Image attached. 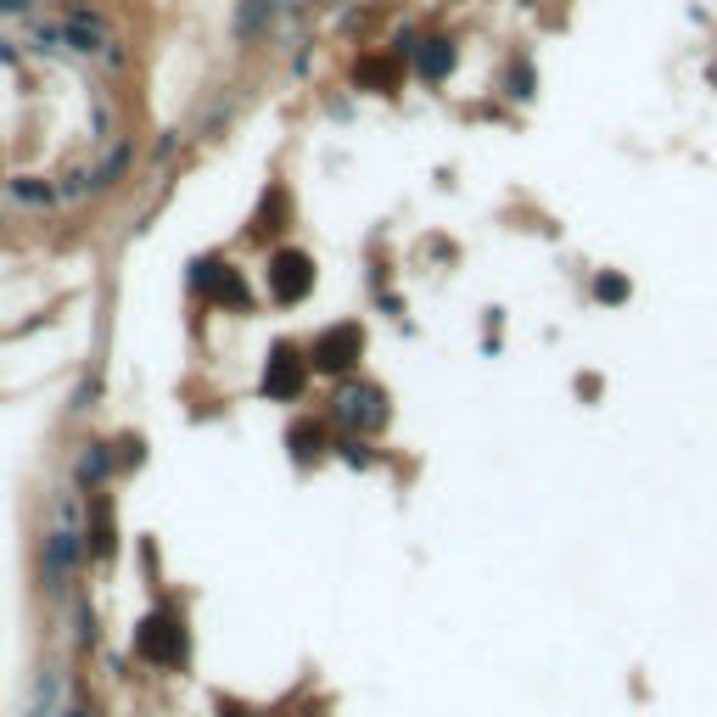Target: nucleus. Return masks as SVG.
I'll return each instance as SVG.
<instances>
[{
	"label": "nucleus",
	"instance_id": "f8f14e48",
	"mask_svg": "<svg viewBox=\"0 0 717 717\" xmlns=\"http://www.w3.org/2000/svg\"><path fill=\"white\" fill-rule=\"evenodd\" d=\"M90 549L113 555V516H107V505H96V538H90Z\"/></svg>",
	"mask_w": 717,
	"mask_h": 717
},
{
	"label": "nucleus",
	"instance_id": "423d86ee",
	"mask_svg": "<svg viewBox=\"0 0 717 717\" xmlns=\"http://www.w3.org/2000/svg\"><path fill=\"white\" fill-rule=\"evenodd\" d=\"M269 292H275V303H303L314 292V258L297 253V247H281L269 258Z\"/></svg>",
	"mask_w": 717,
	"mask_h": 717
},
{
	"label": "nucleus",
	"instance_id": "39448f33",
	"mask_svg": "<svg viewBox=\"0 0 717 717\" xmlns=\"http://www.w3.org/2000/svg\"><path fill=\"white\" fill-rule=\"evenodd\" d=\"M197 292L213 297L219 309H253V292H247V281H241V269H230L225 258H197Z\"/></svg>",
	"mask_w": 717,
	"mask_h": 717
},
{
	"label": "nucleus",
	"instance_id": "0eeeda50",
	"mask_svg": "<svg viewBox=\"0 0 717 717\" xmlns=\"http://www.w3.org/2000/svg\"><path fill=\"white\" fill-rule=\"evenodd\" d=\"M415 73H421L426 85H443L454 73V45L449 40H426L421 51H415Z\"/></svg>",
	"mask_w": 717,
	"mask_h": 717
},
{
	"label": "nucleus",
	"instance_id": "f03ea898",
	"mask_svg": "<svg viewBox=\"0 0 717 717\" xmlns=\"http://www.w3.org/2000/svg\"><path fill=\"white\" fill-rule=\"evenodd\" d=\"M331 404H337V426H348V432H381V426H387V393L370 387V381L337 387Z\"/></svg>",
	"mask_w": 717,
	"mask_h": 717
},
{
	"label": "nucleus",
	"instance_id": "6e6552de",
	"mask_svg": "<svg viewBox=\"0 0 717 717\" xmlns=\"http://www.w3.org/2000/svg\"><path fill=\"white\" fill-rule=\"evenodd\" d=\"M353 85L359 90H393L398 85V57H365L353 68Z\"/></svg>",
	"mask_w": 717,
	"mask_h": 717
},
{
	"label": "nucleus",
	"instance_id": "4468645a",
	"mask_svg": "<svg viewBox=\"0 0 717 717\" xmlns=\"http://www.w3.org/2000/svg\"><path fill=\"white\" fill-rule=\"evenodd\" d=\"M594 292H600L605 303H622V297H628V281H622V275H600V281H594Z\"/></svg>",
	"mask_w": 717,
	"mask_h": 717
},
{
	"label": "nucleus",
	"instance_id": "1a4fd4ad",
	"mask_svg": "<svg viewBox=\"0 0 717 717\" xmlns=\"http://www.w3.org/2000/svg\"><path fill=\"white\" fill-rule=\"evenodd\" d=\"M124 169H129V141H118V152H107L96 169H90V197L107 191V185H118V180H124Z\"/></svg>",
	"mask_w": 717,
	"mask_h": 717
},
{
	"label": "nucleus",
	"instance_id": "9b49d317",
	"mask_svg": "<svg viewBox=\"0 0 717 717\" xmlns=\"http://www.w3.org/2000/svg\"><path fill=\"white\" fill-rule=\"evenodd\" d=\"M281 213H286V191L275 185V191H264V202H258V219H253V230H258V236H269V230H281V225H275Z\"/></svg>",
	"mask_w": 717,
	"mask_h": 717
},
{
	"label": "nucleus",
	"instance_id": "f257e3e1",
	"mask_svg": "<svg viewBox=\"0 0 717 717\" xmlns=\"http://www.w3.org/2000/svg\"><path fill=\"white\" fill-rule=\"evenodd\" d=\"M135 650H141V661H152V667H185V622L174 617V611H152V617L135 628Z\"/></svg>",
	"mask_w": 717,
	"mask_h": 717
},
{
	"label": "nucleus",
	"instance_id": "7ed1b4c3",
	"mask_svg": "<svg viewBox=\"0 0 717 717\" xmlns=\"http://www.w3.org/2000/svg\"><path fill=\"white\" fill-rule=\"evenodd\" d=\"M365 359V331L359 325H331L320 342H314V353H309V365L314 370H325V376H348L353 365Z\"/></svg>",
	"mask_w": 717,
	"mask_h": 717
},
{
	"label": "nucleus",
	"instance_id": "9d476101",
	"mask_svg": "<svg viewBox=\"0 0 717 717\" xmlns=\"http://www.w3.org/2000/svg\"><path fill=\"white\" fill-rule=\"evenodd\" d=\"M286 443H292V449H297V460H314V454L325 449V426H320V421H297Z\"/></svg>",
	"mask_w": 717,
	"mask_h": 717
},
{
	"label": "nucleus",
	"instance_id": "2eb2a0df",
	"mask_svg": "<svg viewBox=\"0 0 717 717\" xmlns=\"http://www.w3.org/2000/svg\"><path fill=\"white\" fill-rule=\"evenodd\" d=\"M510 96H533V68H527V62L510 73Z\"/></svg>",
	"mask_w": 717,
	"mask_h": 717
},
{
	"label": "nucleus",
	"instance_id": "dca6fc26",
	"mask_svg": "<svg viewBox=\"0 0 717 717\" xmlns=\"http://www.w3.org/2000/svg\"><path fill=\"white\" fill-rule=\"evenodd\" d=\"M68 717H85V712H68Z\"/></svg>",
	"mask_w": 717,
	"mask_h": 717
},
{
	"label": "nucleus",
	"instance_id": "ddd939ff",
	"mask_svg": "<svg viewBox=\"0 0 717 717\" xmlns=\"http://www.w3.org/2000/svg\"><path fill=\"white\" fill-rule=\"evenodd\" d=\"M258 29H264V0H247L236 17V34H258Z\"/></svg>",
	"mask_w": 717,
	"mask_h": 717
},
{
	"label": "nucleus",
	"instance_id": "20e7f679",
	"mask_svg": "<svg viewBox=\"0 0 717 717\" xmlns=\"http://www.w3.org/2000/svg\"><path fill=\"white\" fill-rule=\"evenodd\" d=\"M309 353L292 348V342H275L269 348V365H264V393L281 398V404H292L297 393H303V381H309Z\"/></svg>",
	"mask_w": 717,
	"mask_h": 717
}]
</instances>
